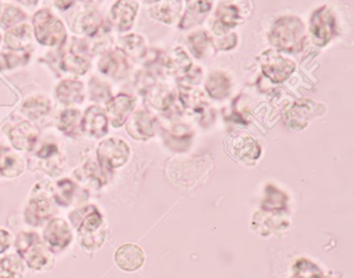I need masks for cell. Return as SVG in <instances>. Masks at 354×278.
<instances>
[{
    "label": "cell",
    "mask_w": 354,
    "mask_h": 278,
    "mask_svg": "<svg viewBox=\"0 0 354 278\" xmlns=\"http://www.w3.org/2000/svg\"><path fill=\"white\" fill-rule=\"evenodd\" d=\"M35 37L44 46H61L67 39L65 25L50 10H38L32 19Z\"/></svg>",
    "instance_id": "cell-1"
},
{
    "label": "cell",
    "mask_w": 354,
    "mask_h": 278,
    "mask_svg": "<svg viewBox=\"0 0 354 278\" xmlns=\"http://www.w3.org/2000/svg\"><path fill=\"white\" fill-rule=\"evenodd\" d=\"M16 247L20 257L32 269L42 270L50 263L51 254L36 232H21L16 240Z\"/></svg>",
    "instance_id": "cell-2"
},
{
    "label": "cell",
    "mask_w": 354,
    "mask_h": 278,
    "mask_svg": "<svg viewBox=\"0 0 354 278\" xmlns=\"http://www.w3.org/2000/svg\"><path fill=\"white\" fill-rule=\"evenodd\" d=\"M271 35V41L277 47L283 50L296 49L304 39V25L296 18L281 19L273 27Z\"/></svg>",
    "instance_id": "cell-3"
},
{
    "label": "cell",
    "mask_w": 354,
    "mask_h": 278,
    "mask_svg": "<svg viewBox=\"0 0 354 278\" xmlns=\"http://www.w3.org/2000/svg\"><path fill=\"white\" fill-rule=\"evenodd\" d=\"M78 239L80 244L88 249L98 248L104 242L103 218L96 207H92L91 212L82 220L78 228Z\"/></svg>",
    "instance_id": "cell-4"
},
{
    "label": "cell",
    "mask_w": 354,
    "mask_h": 278,
    "mask_svg": "<svg viewBox=\"0 0 354 278\" xmlns=\"http://www.w3.org/2000/svg\"><path fill=\"white\" fill-rule=\"evenodd\" d=\"M100 165L104 169L111 170L121 167L129 159L130 149L125 141L120 138L103 140L97 149Z\"/></svg>",
    "instance_id": "cell-5"
},
{
    "label": "cell",
    "mask_w": 354,
    "mask_h": 278,
    "mask_svg": "<svg viewBox=\"0 0 354 278\" xmlns=\"http://www.w3.org/2000/svg\"><path fill=\"white\" fill-rule=\"evenodd\" d=\"M333 26H335V21L328 8H319L313 15L312 21H310V33L314 37L315 43L320 46L325 45L333 35Z\"/></svg>",
    "instance_id": "cell-6"
},
{
    "label": "cell",
    "mask_w": 354,
    "mask_h": 278,
    "mask_svg": "<svg viewBox=\"0 0 354 278\" xmlns=\"http://www.w3.org/2000/svg\"><path fill=\"white\" fill-rule=\"evenodd\" d=\"M80 124L84 132L96 138H101L109 132V118L100 106L88 107Z\"/></svg>",
    "instance_id": "cell-7"
},
{
    "label": "cell",
    "mask_w": 354,
    "mask_h": 278,
    "mask_svg": "<svg viewBox=\"0 0 354 278\" xmlns=\"http://www.w3.org/2000/svg\"><path fill=\"white\" fill-rule=\"evenodd\" d=\"M115 259L124 271H136L144 265L145 253L138 245L124 244L115 251Z\"/></svg>",
    "instance_id": "cell-8"
},
{
    "label": "cell",
    "mask_w": 354,
    "mask_h": 278,
    "mask_svg": "<svg viewBox=\"0 0 354 278\" xmlns=\"http://www.w3.org/2000/svg\"><path fill=\"white\" fill-rule=\"evenodd\" d=\"M9 136L15 149L20 151H30L36 145L39 130L30 122H22L10 131Z\"/></svg>",
    "instance_id": "cell-9"
},
{
    "label": "cell",
    "mask_w": 354,
    "mask_h": 278,
    "mask_svg": "<svg viewBox=\"0 0 354 278\" xmlns=\"http://www.w3.org/2000/svg\"><path fill=\"white\" fill-rule=\"evenodd\" d=\"M133 98L127 95H119L115 98H111L107 101V113L113 127H121L125 122L126 118L133 109Z\"/></svg>",
    "instance_id": "cell-10"
},
{
    "label": "cell",
    "mask_w": 354,
    "mask_h": 278,
    "mask_svg": "<svg viewBox=\"0 0 354 278\" xmlns=\"http://www.w3.org/2000/svg\"><path fill=\"white\" fill-rule=\"evenodd\" d=\"M138 4L133 0H118L111 10V21L121 30L131 27L138 12Z\"/></svg>",
    "instance_id": "cell-11"
},
{
    "label": "cell",
    "mask_w": 354,
    "mask_h": 278,
    "mask_svg": "<svg viewBox=\"0 0 354 278\" xmlns=\"http://www.w3.org/2000/svg\"><path fill=\"white\" fill-rule=\"evenodd\" d=\"M44 238L53 248L59 250L66 248L71 242V230L65 220L55 219L47 226Z\"/></svg>",
    "instance_id": "cell-12"
},
{
    "label": "cell",
    "mask_w": 354,
    "mask_h": 278,
    "mask_svg": "<svg viewBox=\"0 0 354 278\" xmlns=\"http://www.w3.org/2000/svg\"><path fill=\"white\" fill-rule=\"evenodd\" d=\"M100 14L95 8H88L84 12H80L74 19L72 29L74 33H82L86 35H95L98 33L101 27Z\"/></svg>",
    "instance_id": "cell-13"
},
{
    "label": "cell",
    "mask_w": 354,
    "mask_h": 278,
    "mask_svg": "<svg viewBox=\"0 0 354 278\" xmlns=\"http://www.w3.org/2000/svg\"><path fill=\"white\" fill-rule=\"evenodd\" d=\"M263 71L269 78L274 80L275 82L285 80L290 73L293 71V64L281 57V55L271 53L270 56L265 57V62L262 64Z\"/></svg>",
    "instance_id": "cell-14"
},
{
    "label": "cell",
    "mask_w": 354,
    "mask_h": 278,
    "mask_svg": "<svg viewBox=\"0 0 354 278\" xmlns=\"http://www.w3.org/2000/svg\"><path fill=\"white\" fill-rule=\"evenodd\" d=\"M57 97L66 106L82 103L84 100V83L78 80H64L57 85Z\"/></svg>",
    "instance_id": "cell-15"
},
{
    "label": "cell",
    "mask_w": 354,
    "mask_h": 278,
    "mask_svg": "<svg viewBox=\"0 0 354 278\" xmlns=\"http://www.w3.org/2000/svg\"><path fill=\"white\" fill-rule=\"evenodd\" d=\"M32 43V29L30 25L21 24L8 31L5 44L9 49L22 51Z\"/></svg>",
    "instance_id": "cell-16"
},
{
    "label": "cell",
    "mask_w": 354,
    "mask_h": 278,
    "mask_svg": "<svg viewBox=\"0 0 354 278\" xmlns=\"http://www.w3.org/2000/svg\"><path fill=\"white\" fill-rule=\"evenodd\" d=\"M24 169V160L14 154L9 147L0 145V174L14 178Z\"/></svg>",
    "instance_id": "cell-17"
},
{
    "label": "cell",
    "mask_w": 354,
    "mask_h": 278,
    "mask_svg": "<svg viewBox=\"0 0 354 278\" xmlns=\"http://www.w3.org/2000/svg\"><path fill=\"white\" fill-rule=\"evenodd\" d=\"M53 213V207L47 198L39 197L30 201L26 211V218L28 223L39 225L48 219Z\"/></svg>",
    "instance_id": "cell-18"
},
{
    "label": "cell",
    "mask_w": 354,
    "mask_h": 278,
    "mask_svg": "<svg viewBox=\"0 0 354 278\" xmlns=\"http://www.w3.org/2000/svg\"><path fill=\"white\" fill-rule=\"evenodd\" d=\"M99 68L103 74L120 78L126 72L127 62L119 51H113L101 58Z\"/></svg>",
    "instance_id": "cell-19"
},
{
    "label": "cell",
    "mask_w": 354,
    "mask_h": 278,
    "mask_svg": "<svg viewBox=\"0 0 354 278\" xmlns=\"http://www.w3.org/2000/svg\"><path fill=\"white\" fill-rule=\"evenodd\" d=\"M129 135L136 139H147L152 136L153 124L150 118L144 112H138L132 116L127 124Z\"/></svg>",
    "instance_id": "cell-20"
},
{
    "label": "cell",
    "mask_w": 354,
    "mask_h": 278,
    "mask_svg": "<svg viewBox=\"0 0 354 278\" xmlns=\"http://www.w3.org/2000/svg\"><path fill=\"white\" fill-rule=\"evenodd\" d=\"M50 100L44 95H34V97L28 98L22 105V112L32 120L46 115L50 112Z\"/></svg>",
    "instance_id": "cell-21"
},
{
    "label": "cell",
    "mask_w": 354,
    "mask_h": 278,
    "mask_svg": "<svg viewBox=\"0 0 354 278\" xmlns=\"http://www.w3.org/2000/svg\"><path fill=\"white\" fill-rule=\"evenodd\" d=\"M24 263L17 255H7L0 261V278H24Z\"/></svg>",
    "instance_id": "cell-22"
},
{
    "label": "cell",
    "mask_w": 354,
    "mask_h": 278,
    "mask_svg": "<svg viewBox=\"0 0 354 278\" xmlns=\"http://www.w3.org/2000/svg\"><path fill=\"white\" fill-rule=\"evenodd\" d=\"M26 18V12L21 8H16L12 4L0 6V26L3 28H9L14 25L19 24Z\"/></svg>",
    "instance_id": "cell-23"
},
{
    "label": "cell",
    "mask_w": 354,
    "mask_h": 278,
    "mask_svg": "<svg viewBox=\"0 0 354 278\" xmlns=\"http://www.w3.org/2000/svg\"><path fill=\"white\" fill-rule=\"evenodd\" d=\"M61 68L65 72L71 73V74L84 75L90 68V62L82 56L69 54L62 59Z\"/></svg>",
    "instance_id": "cell-24"
},
{
    "label": "cell",
    "mask_w": 354,
    "mask_h": 278,
    "mask_svg": "<svg viewBox=\"0 0 354 278\" xmlns=\"http://www.w3.org/2000/svg\"><path fill=\"white\" fill-rule=\"evenodd\" d=\"M293 278H322V271L308 259H300L294 266Z\"/></svg>",
    "instance_id": "cell-25"
},
{
    "label": "cell",
    "mask_w": 354,
    "mask_h": 278,
    "mask_svg": "<svg viewBox=\"0 0 354 278\" xmlns=\"http://www.w3.org/2000/svg\"><path fill=\"white\" fill-rule=\"evenodd\" d=\"M80 118H82V113L80 110L75 109V108L66 109L65 111L62 112L61 116H59V128L63 132L70 133L77 127Z\"/></svg>",
    "instance_id": "cell-26"
},
{
    "label": "cell",
    "mask_w": 354,
    "mask_h": 278,
    "mask_svg": "<svg viewBox=\"0 0 354 278\" xmlns=\"http://www.w3.org/2000/svg\"><path fill=\"white\" fill-rule=\"evenodd\" d=\"M91 99L96 102H105L111 99V91L106 83L101 82L97 78H92L90 82Z\"/></svg>",
    "instance_id": "cell-27"
},
{
    "label": "cell",
    "mask_w": 354,
    "mask_h": 278,
    "mask_svg": "<svg viewBox=\"0 0 354 278\" xmlns=\"http://www.w3.org/2000/svg\"><path fill=\"white\" fill-rule=\"evenodd\" d=\"M30 54L0 53V71L13 68L28 62Z\"/></svg>",
    "instance_id": "cell-28"
},
{
    "label": "cell",
    "mask_w": 354,
    "mask_h": 278,
    "mask_svg": "<svg viewBox=\"0 0 354 278\" xmlns=\"http://www.w3.org/2000/svg\"><path fill=\"white\" fill-rule=\"evenodd\" d=\"M180 10H181V0H165L160 8V14L162 15L161 20L167 23L171 22Z\"/></svg>",
    "instance_id": "cell-29"
},
{
    "label": "cell",
    "mask_w": 354,
    "mask_h": 278,
    "mask_svg": "<svg viewBox=\"0 0 354 278\" xmlns=\"http://www.w3.org/2000/svg\"><path fill=\"white\" fill-rule=\"evenodd\" d=\"M217 15H218L219 21L223 25H227V26L235 25L236 22H237L238 17H239L237 8L233 6H221Z\"/></svg>",
    "instance_id": "cell-30"
},
{
    "label": "cell",
    "mask_w": 354,
    "mask_h": 278,
    "mask_svg": "<svg viewBox=\"0 0 354 278\" xmlns=\"http://www.w3.org/2000/svg\"><path fill=\"white\" fill-rule=\"evenodd\" d=\"M122 47L125 49L127 53L132 55H140L142 49V39L138 35H130L123 37L121 41Z\"/></svg>",
    "instance_id": "cell-31"
},
{
    "label": "cell",
    "mask_w": 354,
    "mask_h": 278,
    "mask_svg": "<svg viewBox=\"0 0 354 278\" xmlns=\"http://www.w3.org/2000/svg\"><path fill=\"white\" fill-rule=\"evenodd\" d=\"M227 81V79L223 78L221 75L212 77L208 82V91H210L211 95L215 97H223V93L227 91L229 87V83Z\"/></svg>",
    "instance_id": "cell-32"
},
{
    "label": "cell",
    "mask_w": 354,
    "mask_h": 278,
    "mask_svg": "<svg viewBox=\"0 0 354 278\" xmlns=\"http://www.w3.org/2000/svg\"><path fill=\"white\" fill-rule=\"evenodd\" d=\"M212 1L213 0H187V4L190 10H196V12H206V10H210Z\"/></svg>",
    "instance_id": "cell-33"
},
{
    "label": "cell",
    "mask_w": 354,
    "mask_h": 278,
    "mask_svg": "<svg viewBox=\"0 0 354 278\" xmlns=\"http://www.w3.org/2000/svg\"><path fill=\"white\" fill-rule=\"evenodd\" d=\"M11 234L6 230H0V253L5 252L11 245Z\"/></svg>",
    "instance_id": "cell-34"
},
{
    "label": "cell",
    "mask_w": 354,
    "mask_h": 278,
    "mask_svg": "<svg viewBox=\"0 0 354 278\" xmlns=\"http://www.w3.org/2000/svg\"><path fill=\"white\" fill-rule=\"evenodd\" d=\"M59 186L61 187L62 192L65 195L66 198H71L72 194L74 192V188H75L73 183L70 180H63L59 183Z\"/></svg>",
    "instance_id": "cell-35"
},
{
    "label": "cell",
    "mask_w": 354,
    "mask_h": 278,
    "mask_svg": "<svg viewBox=\"0 0 354 278\" xmlns=\"http://www.w3.org/2000/svg\"><path fill=\"white\" fill-rule=\"evenodd\" d=\"M57 153V145H44V147L41 149V151H39L38 156L41 158H48L50 156L55 155Z\"/></svg>",
    "instance_id": "cell-36"
},
{
    "label": "cell",
    "mask_w": 354,
    "mask_h": 278,
    "mask_svg": "<svg viewBox=\"0 0 354 278\" xmlns=\"http://www.w3.org/2000/svg\"><path fill=\"white\" fill-rule=\"evenodd\" d=\"M49 1L53 2L59 10H66L71 8L75 3L76 0H49Z\"/></svg>",
    "instance_id": "cell-37"
},
{
    "label": "cell",
    "mask_w": 354,
    "mask_h": 278,
    "mask_svg": "<svg viewBox=\"0 0 354 278\" xmlns=\"http://www.w3.org/2000/svg\"><path fill=\"white\" fill-rule=\"evenodd\" d=\"M16 1L24 4V6H30V8H32V6H35L38 4L39 0H16Z\"/></svg>",
    "instance_id": "cell-38"
},
{
    "label": "cell",
    "mask_w": 354,
    "mask_h": 278,
    "mask_svg": "<svg viewBox=\"0 0 354 278\" xmlns=\"http://www.w3.org/2000/svg\"><path fill=\"white\" fill-rule=\"evenodd\" d=\"M86 2H88V3H97V2H100L101 0H84Z\"/></svg>",
    "instance_id": "cell-39"
},
{
    "label": "cell",
    "mask_w": 354,
    "mask_h": 278,
    "mask_svg": "<svg viewBox=\"0 0 354 278\" xmlns=\"http://www.w3.org/2000/svg\"><path fill=\"white\" fill-rule=\"evenodd\" d=\"M1 39H3V37H1V33H0V44H1Z\"/></svg>",
    "instance_id": "cell-40"
},
{
    "label": "cell",
    "mask_w": 354,
    "mask_h": 278,
    "mask_svg": "<svg viewBox=\"0 0 354 278\" xmlns=\"http://www.w3.org/2000/svg\"><path fill=\"white\" fill-rule=\"evenodd\" d=\"M0 6H1V2H0Z\"/></svg>",
    "instance_id": "cell-41"
}]
</instances>
